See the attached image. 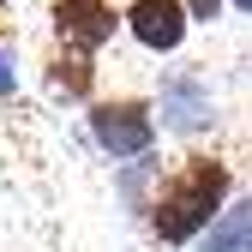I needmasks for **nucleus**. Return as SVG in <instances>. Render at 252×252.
I'll use <instances>...</instances> for the list:
<instances>
[{
    "mask_svg": "<svg viewBox=\"0 0 252 252\" xmlns=\"http://www.w3.org/2000/svg\"><path fill=\"white\" fill-rule=\"evenodd\" d=\"M228 198V162H216V156H186V162L156 186V198H150V228L162 234V240H192L210 228V216L222 210Z\"/></svg>",
    "mask_w": 252,
    "mask_h": 252,
    "instance_id": "f257e3e1",
    "label": "nucleus"
},
{
    "mask_svg": "<svg viewBox=\"0 0 252 252\" xmlns=\"http://www.w3.org/2000/svg\"><path fill=\"white\" fill-rule=\"evenodd\" d=\"M90 132L108 156H144L156 144V120L144 114V102H96L90 108Z\"/></svg>",
    "mask_w": 252,
    "mask_h": 252,
    "instance_id": "f03ea898",
    "label": "nucleus"
},
{
    "mask_svg": "<svg viewBox=\"0 0 252 252\" xmlns=\"http://www.w3.org/2000/svg\"><path fill=\"white\" fill-rule=\"evenodd\" d=\"M54 30L72 48H102L114 36V6L108 0H54Z\"/></svg>",
    "mask_w": 252,
    "mask_h": 252,
    "instance_id": "7ed1b4c3",
    "label": "nucleus"
},
{
    "mask_svg": "<svg viewBox=\"0 0 252 252\" xmlns=\"http://www.w3.org/2000/svg\"><path fill=\"white\" fill-rule=\"evenodd\" d=\"M126 24H132V36H138L144 48L168 54V48H180V36H186V6H180V0H132Z\"/></svg>",
    "mask_w": 252,
    "mask_h": 252,
    "instance_id": "20e7f679",
    "label": "nucleus"
},
{
    "mask_svg": "<svg viewBox=\"0 0 252 252\" xmlns=\"http://www.w3.org/2000/svg\"><path fill=\"white\" fill-rule=\"evenodd\" d=\"M204 252H252V204H234L216 216L204 234Z\"/></svg>",
    "mask_w": 252,
    "mask_h": 252,
    "instance_id": "39448f33",
    "label": "nucleus"
},
{
    "mask_svg": "<svg viewBox=\"0 0 252 252\" xmlns=\"http://www.w3.org/2000/svg\"><path fill=\"white\" fill-rule=\"evenodd\" d=\"M168 108H174V114H168L174 126H198V120L210 114V102L198 96V84H192V78H168Z\"/></svg>",
    "mask_w": 252,
    "mask_h": 252,
    "instance_id": "423d86ee",
    "label": "nucleus"
},
{
    "mask_svg": "<svg viewBox=\"0 0 252 252\" xmlns=\"http://www.w3.org/2000/svg\"><path fill=\"white\" fill-rule=\"evenodd\" d=\"M54 84L72 90V96H84V90H90V60L84 54H60L54 60Z\"/></svg>",
    "mask_w": 252,
    "mask_h": 252,
    "instance_id": "0eeeda50",
    "label": "nucleus"
},
{
    "mask_svg": "<svg viewBox=\"0 0 252 252\" xmlns=\"http://www.w3.org/2000/svg\"><path fill=\"white\" fill-rule=\"evenodd\" d=\"M180 6H186V18H216L222 0H180Z\"/></svg>",
    "mask_w": 252,
    "mask_h": 252,
    "instance_id": "6e6552de",
    "label": "nucleus"
},
{
    "mask_svg": "<svg viewBox=\"0 0 252 252\" xmlns=\"http://www.w3.org/2000/svg\"><path fill=\"white\" fill-rule=\"evenodd\" d=\"M0 96H12V66H6V54H0Z\"/></svg>",
    "mask_w": 252,
    "mask_h": 252,
    "instance_id": "1a4fd4ad",
    "label": "nucleus"
},
{
    "mask_svg": "<svg viewBox=\"0 0 252 252\" xmlns=\"http://www.w3.org/2000/svg\"><path fill=\"white\" fill-rule=\"evenodd\" d=\"M234 6H246V12H252V0H234Z\"/></svg>",
    "mask_w": 252,
    "mask_h": 252,
    "instance_id": "9d476101",
    "label": "nucleus"
}]
</instances>
